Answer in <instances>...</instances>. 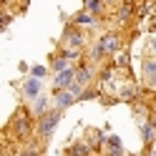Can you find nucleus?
<instances>
[{"label":"nucleus","instance_id":"1","mask_svg":"<svg viewBox=\"0 0 156 156\" xmlns=\"http://www.w3.org/2000/svg\"><path fill=\"white\" fill-rule=\"evenodd\" d=\"M91 41H93V35L88 30H83V28H78V25L66 20V28H63L61 41H58V48L78 66L81 61H86V48L91 45Z\"/></svg>","mask_w":156,"mask_h":156},{"label":"nucleus","instance_id":"2","mask_svg":"<svg viewBox=\"0 0 156 156\" xmlns=\"http://www.w3.org/2000/svg\"><path fill=\"white\" fill-rule=\"evenodd\" d=\"M5 136L10 139L8 144H25L35 136V116L28 108V103L15 108V113L10 116V121L5 126Z\"/></svg>","mask_w":156,"mask_h":156},{"label":"nucleus","instance_id":"3","mask_svg":"<svg viewBox=\"0 0 156 156\" xmlns=\"http://www.w3.org/2000/svg\"><path fill=\"white\" fill-rule=\"evenodd\" d=\"M61 119H63V111H58V108H51V111H45L43 116L35 119V139L43 146H48V141L53 139L55 129L61 126Z\"/></svg>","mask_w":156,"mask_h":156},{"label":"nucleus","instance_id":"4","mask_svg":"<svg viewBox=\"0 0 156 156\" xmlns=\"http://www.w3.org/2000/svg\"><path fill=\"white\" fill-rule=\"evenodd\" d=\"M68 23H73L78 28H83V30H88L91 35H96V33H101L106 28V18H98V15H93V13L81 8V10H76L73 15H68Z\"/></svg>","mask_w":156,"mask_h":156},{"label":"nucleus","instance_id":"5","mask_svg":"<svg viewBox=\"0 0 156 156\" xmlns=\"http://www.w3.org/2000/svg\"><path fill=\"white\" fill-rule=\"evenodd\" d=\"M139 83L146 93H156V58L141 55L139 58Z\"/></svg>","mask_w":156,"mask_h":156},{"label":"nucleus","instance_id":"6","mask_svg":"<svg viewBox=\"0 0 156 156\" xmlns=\"http://www.w3.org/2000/svg\"><path fill=\"white\" fill-rule=\"evenodd\" d=\"M98 76H101V68L88 63V61H81L76 66V83L81 88H86V91H91V88L98 86Z\"/></svg>","mask_w":156,"mask_h":156},{"label":"nucleus","instance_id":"7","mask_svg":"<svg viewBox=\"0 0 156 156\" xmlns=\"http://www.w3.org/2000/svg\"><path fill=\"white\" fill-rule=\"evenodd\" d=\"M18 93H20V98H25V103H28V101H33L35 96H41V93H43V78L25 76L23 81H20V86H18Z\"/></svg>","mask_w":156,"mask_h":156},{"label":"nucleus","instance_id":"8","mask_svg":"<svg viewBox=\"0 0 156 156\" xmlns=\"http://www.w3.org/2000/svg\"><path fill=\"white\" fill-rule=\"evenodd\" d=\"M51 101H53V108H58V111H68L71 106H76L78 103V98L73 96V91L71 88H61V91H53L51 93Z\"/></svg>","mask_w":156,"mask_h":156},{"label":"nucleus","instance_id":"9","mask_svg":"<svg viewBox=\"0 0 156 156\" xmlns=\"http://www.w3.org/2000/svg\"><path fill=\"white\" fill-rule=\"evenodd\" d=\"M73 83H76V66L68 68V71H61V73H51V88L53 91L71 88Z\"/></svg>","mask_w":156,"mask_h":156},{"label":"nucleus","instance_id":"10","mask_svg":"<svg viewBox=\"0 0 156 156\" xmlns=\"http://www.w3.org/2000/svg\"><path fill=\"white\" fill-rule=\"evenodd\" d=\"M139 126V133H141V144H144V151L149 154V149L156 144V126L151 119H146V121H139L136 123Z\"/></svg>","mask_w":156,"mask_h":156},{"label":"nucleus","instance_id":"11","mask_svg":"<svg viewBox=\"0 0 156 156\" xmlns=\"http://www.w3.org/2000/svg\"><path fill=\"white\" fill-rule=\"evenodd\" d=\"M48 66H51V73H61V71H68V68H73L76 63H73L71 58H68V55L61 51V48H55L53 55H51V63H48Z\"/></svg>","mask_w":156,"mask_h":156},{"label":"nucleus","instance_id":"12","mask_svg":"<svg viewBox=\"0 0 156 156\" xmlns=\"http://www.w3.org/2000/svg\"><path fill=\"white\" fill-rule=\"evenodd\" d=\"M28 108H30V111H33V116L38 119V116H43L45 111H51V108H53V101H51V96L41 93V96H35L33 101H28Z\"/></svg>","mask_w":156,"mask_h":156},{"label":"nucleus","instance_id":"13","mask_svg":"<svg viewBox=\"0 0 156 156\" xmlns=\"http://www.w3.org/2000/svg\"><path fill=\"white\" fill-rule=\"evenodd\" d=\"M20 156H45V146L33 136L30 141L20 144Z\"/></svg>","mask_w":156,"mask_h":156},{"label":"nucleus","instance_id":"14","mask_svg":"<svg viewBox=\"0 0 156 156\" xmlns=\"http://www.w3.org/2000/svg\"><path fill=\"white\" fill-rule=\"evenodd\" d=\"M96 151L86 141H73L71 146H66V156H93Z\"/></svg>","mask_w":156,"mask_h":156},{"label":"nucleus","instance_id":"15","mask_svg":"<svg viewBox=\"0 0 156 156\" xmlns=\"http://www.w3.org/2000/svg\"><path fill=\"white\" fill-rule=\"evenodd\" d=\"M83 10H88L93 15H98V18H108V8H106L103 0H83Z\"/></svg>","mask_w":156,"mask_h":156},{"label":"nucleus","instance_id":"16","mask_svg":"<svg viewBox=\"0 0 156 156\" xmlns=\"http://www.w3.org/2000/svg\"><path fill=\"white\" fill-rule=\"evenodd\" d=\"M141 55H151V58H156V35H154V33L144 38V45H141Z\"/></svg>","mask_w":156,"mask_h":156},{"label":"nucleus","instance_id":"17","mask_svg":"<svg viewBox=\"0 0 156 156\" xmlns=\"http://www.w3.org/2000/svg\"><path fill=\"white\" fill-rule=\"evenodd\" d=\"M111 63H116V66H131V53H129V48L119 51V53L111 58Z\"/></svg>","mask_w":156,"mask_h":156},{"label":"nucleus","instance_id":"18","mask_svg":"<svg viewBox=\"0 0 156 156\" xmlns=\"http://www.w3.org/2000/svg\"><path fill=\"white\" fill-rule=\"evenodd\" d=\"M48 73H51V66H43V63H35V66H30V73L28 76H35V78H48Z\"/></svg>","mask_w":156,"mask_h":156},{"label":"nucleus","instance_id":"19","mask_svg":"<svg viewBox=\"0 0 156 156\" xmlns=\"http://www.w3.org/2000/svg\"><path fill=\"white\" fill-rule=\"evenodd\" d=\"M144 30H149V33H154L156 35V8H154V13H151V18L144 23Z\"/></svg>","mask_w":156,"mask_h":156},{"label":"nucleus","instance_id":"20","mask_svg":"<svg viewBox=\"0 0 156 156\" xmlns=\"http://www.w3.org/2000/svg\"><path fill=\"white\" fill-rule=\"evenodd\" d=\"M103 3H106V8H108V13H111V10H116L119 5H123L126 0H103Z\"/></svg>","mask_w":156,"mask_h":156},{"label":"nucleus","instance_id":"21","mask_svg":"<svg viewBox=\"0 0 156 156\" xmlns=\"http://www.w3.org/2000/svg\"><path fill=\"white\" fill-rule=\"evenodd\" d=\"M146 103L151 106V111L156 113V93H146Z\"/></svg>","mask_w":156,"mask_h":156},{"label":"nucleus","instance_id":"22","mask_svg":"<svg viewBox=\"0 0 156 156\" xmlns=\"http://www.w3.org/2000/svg\"><path fill=\"white\" fill-rule=\"evenodd\" d=\"M151 121H154V126H156V113H154V111H151Z\"/></svg>","mask_w":156,"mask_h":156},{"label":"nucleus","instance_id":"23","mask_svg":"<svg viewBox=\"0 0 156 156\" xmlns=\"http://www.w3.org/2000/svg\"><path fill=\"white\" fill-rule=\"evenodd\" d=\"M129 156H133V154H129Z\"/></svg>","mask_w":156,"mask_h":156}]
</instances>
